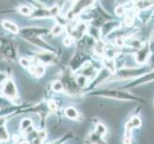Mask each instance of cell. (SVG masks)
I'll use <instances>...</instances> for the list:
<instances>
[{
    "mask_svg": "<svg viewBox=\"0 0 154 144\" xmlns=\"http://www.w3.org/2000/svg\"><path fill=\"white\" fill-rule=\"evenodd\" d=\"M98 94L104 96V97L115 98V99H120V100H139L138 98H136L135 96L131 95L128 92L121 91V90H115V89L103 90V91L98 92Z\"/></svg>",
    "mask_w": 154,
    "mask_h": 144,
    "instance_id": "6da1fadb",
    "label": "cell"
},
{
    "mask_svg": "<svg viewBox=\"0 0 154 144\" xmlns=\"http://www.w3.org/2000/svg\"><path fill=\"white\" fill-rule=\"evenodd\" d=\"M146 72L145 68H124L116 73L117 74V80H127V79H132L134 77H139L142 74Z\"/></svg>",
    "mask_w": 154,
    "mask_h": 144,
    "instance_id": "7a4b0ae2",
    "label": "cell"
},
{
    "mask_svg": "<svg viewBox=\"0 0 154 144\" xmlns=\"http://www.w3.org/2000/svg\"><path fill=\"white\" fill-rule=\"evenodd\" d=\"M2 95L8 99H15L17 97V85L12 79L7 78L2 88Z\"/></svg>",
    "mask_w": 154,
    "mask_h": 144,
    "instance_id": "3957f363",
    "label": "cell"
},
{
    "mask_svg": "<svg viewBox=\"0 0 154 144\" xmlns=\"http://www.w3.org/2000/svg\"><path fill=\"white\" fill-rule=\"evenodd\" d=\"M148 58H149V47L147 45H143L140 49H138L135 60L139 65H144L148 60Z\"/></svg>",
    "mask_w": 154,
    "mask_h": 144,
    "instance_id": "277c9868",
    "label": "cell"
},
{
    "mask_svg": "<svg viewBox=\"0 0 154 144\" xmlns=\"http://www.w3.org/2000/svg\"><path fill=\"white\" fill-rule=\"evenodd\" d=\"M30 72L35 77H41L45 73V66L42 63H36V65H32L30 67Z\"/></svg>",
    "mask_w": 154,
    "mask_h": 144,
    "instance_id": "5b68a950",
    "label": "cell"
},
{
    "mask_svg": "<svg viewBox=\"0 0 154 144\" xmlns=\"http://www.w3.org/2000/svg\"><path fill=\"white\" fill-rule=\"evenodd\" d=\"M142 125V120L139 116H133L132 118L125 124V131L131 132L133 129L140 128Z\"/></svg>",
    "mask_w": 154,
    "mask_h": 144,
    "instance_id": "8992f818",
    "label": "cell"
},
{
    "mask_svg": "<svg viewBox=\"0 0 154 144\" xmlns=\"http://www.w3.org/2000/svg\"><path fill=\"white\" fill-rule=\"evenodd\" d=\"M1 25L5 30L11 32L12 34H18L19 33V27L17 26V24H15L14 22H12V21L5 19L1 22Z\"/></svg>",
    "mask_w": 154,
    "mask_h": 144,
    "instance_id": "52a82bcc",
    "label": "cell"
},
{
    "mask_svg": "<svg viewBox=\"0 0 154 144\" xmlns=\"http://www.w3.org/2000/svg\"><path fill=\"white\" fill-rule=\"evenodd\" d=\"M103 66L105 67L106 71L108 73L115 75L116 74V65L114 59L110 58H103Z\"/></svg>",
    "mask_w": 154,
    "mask_h": 144,
    "instance_id": "ba28073f",
    "label": "cell"
},
{
    "mask_svg": "<svg viewBox=\"0 0 154 144\" xmlns=\"http://www.w3.org/2000/svg\"><path fill=\"white\" fill-rule=\"evenodd\" d=\"M38 60H39V62H42V65L43 63H48V62H51L53 60H54V54H52V53L48 52V51H43L39 53L38 55Z\"/></svg>",
    "mask_w": 154,
    "mask_h": 144,
    "instance_id": "9c48e42d",
    "label": "cell"
},
{
    "mask_svg": "<svg viewBox=\"0 0 154 144\" xmlns=\"http://www.w3.org/2000/svg\"><path fill=\"white\" fill-rule=\"evenodd\" d=\"M64 114L67 118L72 119V120H78L79 116L78 110L74 108V107H68V108H66L64 110Z\"/></svg>",
    "mask_w": 154,
    "mask_h": 144,
    "instance_id": "30bf717a",
    "label": "cell"
},
{
    "mask_svg": "<svg viewBox=\"0 0 154 144\" xmlns=\"http://www.w3.org/2000/svg\"><path fill=\"white\" fill-rule=\"evenodd\" d=\"M153 80H154V71L146 74V75H145L144 77L139 78V79L137 80V81H135L132 85H143V84L149 83V82L153 81Z\"/></svg>",
    "mask_w": 154,
    "mask_h": 144,
    "instance_id": "8fae6325",
    "label": "cell"
},
{
    "mask_svg": "<svg viewBox=\"0 0 154 144\" xmlns=\"http://www.w3.org/2000/svg\"><path fill=\"white\" fill-rule=\"evenodd\" d=\"M89 141L91 144H105V141L103 139V136L99 135L96 132L89 136Z\"/></svg>",
    "mask_w": 154,
    "mask_h": 144,
    "instance_id": "7c38bea8",
    "label": "cell"
},
{
    "mask_svg": "<svg viewBox=\"0 0 154 144\" xmlns=\"http://www.w3.org/2000/svg\"><path fill=\"white\" fill-rule=\"evenodd\" d=\"M10 136H9V132L7 130V128L5 126L0 127V141L1 142H6L9 140Z\"/></svg>",
    "mask_w": 154,
    "mask_h": 144,
    "instance_id": "4fadbf2b",
    "label": "cell"
},
{
    "mask_svg": "<svg viewBox=\"0 0 154 144\" xmlns=\"http://www.w3.org/2000/svg\"><path fill=\"white\" fill-rule=\"evenodd\" d=\"M20 128L23 132H26L32 129V119L31 118H24L20 123Z\"/></svg>",
    "mask_w": 154,
    "mask_h": 144,
    "instance_id": "5bb4252c",
    "label": "cell"
},
{
    "mask_svg": "<svg viewBox=\"0 0 154 144\" xmlns=\"http://www.w3.org/2000/svg\"><path fill=\"white\" fill-rule=\"evenodd\" d=\"M18 11H19V13L23 15H30L33 14V11H32L31 7L28 6V5H22V6H20Z\"/></svg>",
    "mask_w": 154,
    "mask_h": 144,
    "instance_id": "9a60e30c",
    "label": "cell"
},
{
    "mask_svg": "<svg viewBox=\"0 0 154 144\" xmlns=\"http://www.w3.org/2000/svg\"><path fill=\"white\" fill-rule=\"evenodd\" d=\"M52 89L54 90V91H56V92H60V91H63V89H64V86H63L62 82L56 81L52 85Z\"/></svg>",
    "mask_w": 154,
    "mask_h": 144,
    "instance_id": "2e32d148",
    "label": "cell"
},
{
    "mask_svg": "<svg viewBox=\"0 0 154 144\" xmlns=\"http://www.w3.org/2000/svg\"><path fill=\"white\" fill-rule=\"evenodd\" d=\"M77 85L79 87H81V88H84L87 85L88 83V79L85 77V76H83V75H79L78 78H77V81H76Z\"/></svg>",
    "mask_w": 154,
    "mask_h": 144,
    "instance_id": "e0dca14e",
    "label": "cell"
},
{
    "mask_svg": "<svg viewBox=\"0 0 154 144\" xmlns=\"http://www.w3.org/2000/svg\"><path fill=\"white\" fill-rule=\"evenodd\" d=\"M95 132L98 133L99 135H100V136H103L106 134V132H107V129H106V127H105L103 124L99 123V124L96 126V129H95Z\"/></svg>",
    "mask_w": 154,
    "mask_h": 144,
    "instance_id": "ac0fdd59",
    "label": "cell"
},
{
    "mask_svg": "<svg viewBox=\"0 0 154 144\" xmlns=\"http://www.w3.org/2000/svg\"><path fill=\"white\" fill-rule=\"evenodd\" d=\"M63 28L64 27H63V25H61V24L55 25L52 29V35L53 36H58L63 31Z\"/></svg>",
    "mask_w": 154,
    "mask_h": 144,
    "instance_id": "d6986e66",
    "label": "cell"
},
{
    "mask_svg": "<svg viewBox=\"0 0 154 144\" xmlns=\"http://www.w3.org/2000/svg\"><path fill=\"white\" fill-rule=\"evenodd\" d=\"M125 12V6L124 5H118V6L116 7L115 9V14L117 15H119V17H121V15H123Z\"/></svg>",
    "mask_w": 154,
    "mask_h": 144,
    "instance_id": "ffe728a7",
    "label": "cell"
},
{
    "mask_svg": "<svg viewBox=\"0 0 154 144\" xmlns=\"http://www.w3.org/2000/svg\"><path fill=\"white\" fill-rule=\"evenodd\" d=\"M134 22V19H133V17H131L130 14L126 15L125 18V24L127 26V27H130V26L133 24Z\"/></svg>",
    "mask_w": 154,
    "mask_h": 144,
    "instance_id": "44dd1931",
    "label": "cell"
},
{
    "mask_svg": "<svg viewBox=\"0 0 154 144\" xmlns=\"http://www.w3.org/2000/svg\"><path fill=\"white\" fill-rule=\"evenodd\" d=\"M20 63L24 67H30L32 66V62L29 60V59H26V58H21L20 59Z\"/></svg>",
    "mask_w": 154,
    "mask_h": 144,
    "instance_id": "7402d4cb",
    "label": "cell"
},
{
    "mask_svg": "<svg viewBox=\"0 0 154 144\" xmlns=\"http://www.w3.org/2000/svg\"><path fill=\"white\" fill-rule=\"evenodd\" d=\"M48 107H49V109L53 111H56L57 110V105L55 100H50L48 102Z\"/></svg>",
    "mask_w": 154,
    "mask_h": 144,
    "instance_id": "603a6c76",
    "label": "cell"
},
{
    "mask_svg": "<svg viewBox=\"0 0 154 144\" xmlns=\"http://www.w3.org/2000/svg\"><path fill=\"white\" fill-rule=\"evenodd\" d=\"M73 43V38L71 36H67L66 38L63 40V44L65 46H70Z\"/></svg>",
    "mask_w": 154,
    "mask_h": 144,
    "instance_id": "cb8c5ba5",
    "label": "cell"
},
{
    "mask_svg": "<svg viewBox=\"0 0 154 144\" xmlns=\"http://www.w3.org/2000/svg\"><path fill=\"white\" fill-rule=\"evenodd\" d=\"M153 105H154V103H153Z\"/></svg>",
    "mask_w": 154,
    "mask_h": 144,
    "instance_id": "d4e9b609",
    "label": "cell"
}]
</instances>
